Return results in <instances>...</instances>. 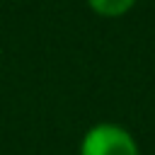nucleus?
Instances as JSON below:
<instances>
[{"mask_svg": "<svg viewBox=\"0 0 155 155\" xmlns=\"http://www.w3.org/2000/svg\"><path fill=\"white\" fill-rule=\"evenodd\" d=\"M80 155H138V143L119 124H97L82 136Z\"/></svg>", "mask_w": 155, "mask_h": 155, "instance_id": "f257e3e1", "label": "nucleus"}, {"mask_svg": "<svg viewBox=\"0 0 155 155\" xmlns=\"http://www.w3.org/2000/svg\"><path fill=\"white\" fill-rule=\"evenodd\" d=\"M136 2H138V0H87V5H90L97 15H102V17H121V15H126Z\"/></svg>", "mask_w": 155, "mask_h": 155, "instance_id": "f03ea898", "label": "nucleus"}]
</instances>
